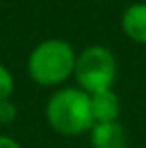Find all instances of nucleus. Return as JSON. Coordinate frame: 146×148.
<instances>
[{"instance_id":"obj_1","label":"nucleus","mask_w":146,"mask_h":148,"mask_svg":"<svg viewBox=\"0 0 146 148\" xmlns=\"http://www.w3.org/2000/svg\"><path fill=\"white\" fill-rule=\"evenodd\" d=\"M77 53L73 45L60 38H49L36 45L28 54L26 71L40 86H58L75 73Z\"/></svg>"},{"instance_id":"obj_2","label":"nucleus","mask_w":146,"mask_h":148,"mask_svg":"<svg viewBox=\"0 0 146 148\" xmlns=\"http://www.w3.org/2000/svg\"><path fill=\"white\" fill-rule=\"evenodd\" d=\"M45 118L49 126L64 137H79L94 126L90 94L79 86L56 90L45 105Z\"/></svg>"},{"instance_id":"obj_3","label":"nucleus","mask_w":146,"mask_h":148,"mask_svg":"<svg viewBox=\"0 0 146 148\" xmlns=\"http://www.w3.org/2000/svg\"><path fill=\"white\" fill-rule=\"evenodd\" d=\"M118 75V62L114 53L105 45H88L77 54L73 77L86 94L111 90Z\"/></svg>"},{"instance_id":"obj_4","label":"nucleus","mask_w":146,"mask_h":148,"mask_svg":"<svg viewBox=\"0 0 146 148\" xmlns=\"http://www.w3.org/2000/svg\"><path fill=\"white\" fill-rule=\"evenodd\" d=\"M90 143L94 148H128V135L118 120L94 124L90 130Z\"/></svg>"},{"instance_id":"obj_5","label":"nucleus","mask_w":146,"mask_h":148,"mask_svg":"<svg viewBox=\"0 0 146 148\" xmlns=\"http://www.w3.org/2000/svg\"><path fill=\"white\" fill-rule=\"evenodd\" d=\"M90 105H92L94 124L116 122L120 116V98L113 88L90 94Z\"/></svg>"},{"instance_id":"obj_6","label":"nucleus","mask_w":146,"mask_h":148,"mask_svg":"<svg viewBox=\"0 0 146 148\" xmlns=\"http://www.w3.org/2000/svg\"><path fill=\"white\" fill-rule=\"evenodd\" d=\"M122 30L131 41L146 45V2H135L124 11Z\"/></svg>"},{"instance_id":"obj_7","label":"nucleus","mask_w":146,"mask_h":148,"mask_svg":"<svg viewBox=\"0 0 146 148\" xmlns=\"http://www.w3.org/2000/svg\"><path fill=\"white\" fill-rule=\"evenodd\" d=\"M15 90V79L11 75V71L4 64H0V101L11 99Z\"/></svg>"},{"instance_id":"obj_8","label":"nucleus","mask_w":146,"mask_h":148,"mask_svg":"<svg viewBox=\"0 0 146 148\" xmlns=\"http://www.w3.org/2000/svg\"><path fill=\"white\" fill-rule=\"evenodd\" d=\"M17 118V107L11 103V99L0 101V124H11Z\"/></svg>"},{"instance_id":"obj_9","label":"nucleus","mask_w":146,"mask_h":148,"mask_svg":"<svg viewBox=\"0 0 146 148\" xmlns=\"http://www.w3.org/2000/svg\"><path fill=\"white\" fill-rule=\"evenodd\" d=\"M0 148H23V146L19 145V141H15L13 137L0 135Z\"/></svg>"}]
</instances>
